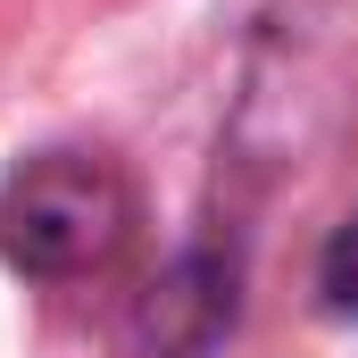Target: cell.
Returning a JSON list of instances; mask_svg holds the SVG:
<instances>
[{
    "label": "cell",
    "mask_w": 358,
    "mask_h": 358,
    "mask_svg": "<svg viewBox=\"0 0 358 358\" xmlns=\"http://www.w3.org/2000/svg\"><path fill=\"white\" fill-rule=\"evenodd\" d=\"M134 225V192L100 150H42L0 183V250L25 275L108 267Z\"/></svg>",
    "instance_id": "cell-1"
},
{
    "label": "cell",
    "mask_w": 358,
    "mask_h": 358,
    "mask_svg": "<svg viewBox=\"0 0 358 358\" xmlns=\"http://www.w3.org/2000/svg\"><path fill=\"white\" fill-rule=\"evenodd\" d=\"M325 292H334V308H358V217L325 242Z\"/></svg>",
    "instance_id": "cell-2"
}]
</instances>
